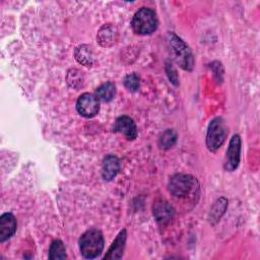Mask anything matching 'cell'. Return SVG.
Wrapping results in <instances>:
<instances>
[{
	"instance_id": "cell-19",
	"label": "cell",
	"mask_w": 260,
	"mask_h": 260,
	"mask_svg": "<svg viewBox=\"0 0 260 260\" xmlns=\"http://www.w3.org/2000/svg\"><path fill=\"white\" fill-rule=\"evenodd\" d=\"M226 203H228V202H226V200H225L224 198H219V199L215 202V204L213 205L212 209L210 210V215H211L212 219L218 220V218L221 216V215L219 214L218 210L223 213L224 210H225V208H226Z\"/></svg>"
},
{
	"instance_id": "cell-14",
	"label": "cell",
	"mask_w": 260,
	"mask_h": 260,
	"mask_svg": "<svg viewBox=\"0 0 260 260\" xmlns=\"http://www.w3.org/2000/svg\"><path fill=\"white\" fill-rule=\"evenodd\" d=\"M116 94V86L112 82H106L100 85L95 90V95L100 101L110 102Z\"/></svg>"
},
{
	"instance_id": "cell-7",
	"label": "cell",
	"mask_w": 260,
	"mask_h": 260,
	"mask_svg": "<svg viewBox=\"0 0 260 260\" xmlns=\"http://www.w3.org/2000/svg\"><path fill=\"white\" fill-rule=\"evenodd\" d=\"M241 137L238 134L233 135L231 138L229 147L225 152V157L223 161V168L228 172L235 171L240 164L241 158Z\"/></svg>"
},
{
	"instance_id": "cell-12",
	"label": "cell",
	"mask_w": 260,
	"mask_h": 260,
	"mask_svg": "<svg viewBox=\"0 0 260 260\" xmlns=\"http://www.w3.org/2000/svg\"><path fill=\"white\" fill-rule=\"evenodd\" d=\"M153 215L159 223H167L173 218L174 209L166 200L160 199L153 205Z\"/></svg>"
},
{
	"instance_id": "cell-17",
	"label": "cell",
	"mask_w": 260,
	"mask_h": 260,
	"mask_svg": "<svg viewBox=\"0 0 260 260\" xmlns=\"http://www.w3.org/2000/svg\"><path fill=\"white\" fill-rule=\"evenodd\" d=\"M75 58L76 60L85 65V66H90L92 64V57H91V53L88 49V47L82 45L78 48H76L75 50Z\"/></svg>"
},
{
	"instance_id": "cell-10",
	"label": "cell",
	"mask_w": 260,
	"mask_h": 260,
	"mask_svg": "<svg viewBox=\"0 0 260 260\" xmlns=\"http://www.w3.org/2000/svg\"><path fill=\"white\" fill-rule=\"evenodd\" d=\"M17 222L12 213L6 212L0 216V242L8 240L16 231Z\"/></svg>"
},
{
	"instance_id": "cell-4",
	"label": "cell",
	"mask_w": 260,
	"mask_h": 260,
	"mask_svg": "<svg viewBox=\"0 0 260 260\" xmlns=\"http://www.w3.org/2000/svg\"><path fill=\"white\" fill-rule=\"evenodd\" d=\"M157 18L153 10L142 7L132 18V28L138 35H150L157 28Z\"/></svg>"
},
{
	"instance_id": "cell-13",
	"label": "cell",
	"mask_w": 260,
	"mask_h": 260,
	"mask_svg": "<svg viewBox=\"0 0 260 260\" xmlns=\"http://www.w3.org/2000/svg\"><path fill=\"white\" fill-rule=\"evenodd\" d=\"M117 39V31L112 25H104L98 34V42L103 47L112 46Z\"/></svg>"
},
{
	"instance_id": "cell-11",
	"label": "cell",
	"mask_w": 260,
	"mask_h": 260,
	"mask_svg": "<svg viewBox=\"0 0 260 260\" xmlns=\"http://www.w3.org/2000/svg\"><path fill=\"white\" fill-rule=\"evenodd\" d=\"M126 238H127V233L126 230H122L114 242L112 243L111 247L109 248L107 254L105 255L104 259H120L123 256L124 249H125V244H126Z\"/></svg>"
},
{
	"instance_id": "cell-18",
	"label": "cell",
	"mask_w": 260,
	"mask_h": 260,
	"mask_svg": "<svg viewBox=\"0 0 260 260\" xmlns=\"http://www.w3.org/2000/svg\"><path fill=\"white\" fill-rule=\"evenodd\" d=\"M139 76L136 73H131L124 78V85L129 91L135 92L139 89Z\"/></svg>"
},
{
	"instance_id": "cell-16",
	"label": "cell",
	"mask_w": 260,
	"mask_h": 260,
	"mask_svg": "<svg viewBox=\"0 0 260 260\" xmlns=\"http://www.w3.org/2000/svg\"><path fill=\"white\" fill-rule=\"evenodd\" d=\"M177 141V134L173 129H167L162 134L159 136L158 145L162 149H170L175 145Z\"/></svg>"
},
{
	"instance_id": "cell-3",
	"label": "cell",
	"mask_w": 260,
	"mask_h": 260,
	"mask_svg": "<svg viewBox=\"0 0 260 260\" xmlns=\"http://www.w3.org/2000/svg\"><path fill=\"white\" fill-rule=\"evenodd\" d=\"M168 188L173 196L187 198L198 191V183L191 175L177 174L171 178Z\"/></svg>"
},
{
	"instance_id": "cell-5",
	"label": "cell",
	"mask_w": 260,
	"mask_h": 260,
	"mask_svg": "<svg viewBox=\"0 0 260 260\" xmlns=\"http://www.w3.org/2000/svg\"><path fill=\"white\" fill-rule=\"evenodd\" d=\"M228 128L220 117H216L208 125L206 133V146L211 152H215L225 141Z\"/></svg>"
},
{
	"instance_id": "cell-9",
	"label": "cell",
	"mask_w": 260,
	"mask_h": 260,
	"mask_svg": "<svg viewBox=\"0 0 260 260\" xmlns=\"http://www.w3.org/2000/svg\"><path fill=\"white\" fill-rule=\"evenodd\" d=\"M120 170V160L114 154H108L104 157L102 164V177L105 181H112Z\"/></svg>"
},
{
	"instance_id": "cell-6",
	"label": "cell",
	"mask_w": 260,
	"mask_h": 260,
	"mask_svg": "<svg viewBox=\"0 0 260 260\" xmlns=\"http://www.w3.org/2000/svg\"><path fill=\"white\" fill-rule=\"evenodd\" d=\"M76 110L82 117L92 118L100 111V100L92 93H82L76 102Z\"/></svg>"
},
{
	"instance_id": "cell-15",
	"label": "cell",
	"mask_w": 260,
	"mask_h": 260,
	"mask_svg": "<svg viewBox=\"0 0 260 260\" xmlns=\"http://www.w3.org/2000/svg\"><path fill=\"white\" fill-rule=\"evenodd\" d=\"M67 258L66 249L61 240H55L52 242L49 249V259H65Z\"/></svg>"
},
{
	"instance_id": "cell-1",
	"label": "cell",
	"mask_w": 260,
	"mask_h": 260,
	"mask_svg": "<svg viewBox=\"0 0 260 260\" xmlns=\"http://www.w3.org/2000/svg\"><path fill=\"white\" fill-rule=\"evenodd\" d=\"M167 42L174 61L182 69L191 71L194 67V57L190 48L174 32L168 34Z\"/></svg>"
},
{
	"instance_id": "cell-20",
	"label": "cell",
	"mask_w": 260,
	"mask_h": 260,
	"mask_svg": "<svg viewBox=\"0 0 260 260\" xmlns=\"http://www.w3.org/2000/svg\"><path fill=\"white\" fill-rule=\"evenodd\" d=\"M166 71H167V74L169 76V79L171 80V82L175 85H178V74L175 70V68L172 66V64H169L167 62L166 64Z\"/></svg>"
},
{
	"instance_id": "cell-8",
	"label": "cell",
	"mask_w": 260,
	"mask_h": 260,
	"mask_svg": "<svg viewBox=\"0 0 260 260\" xmlns=\"http://www.w3.org/2000/svg\"><path fill=\"white\" fill-rule=\"evenodd\" d=\"M113 130L114 132L122 133L128 140H134L137 137V127L134 121L128 116L118 117Z\"/></svg>"
},
{
	"instance_id": "cell-2",
	"label": "cell",
	"mask_w": 260,
	"mask_h": 260,
	"mask_svg": "<svg viewBox=\"0 0 260 260\" xmlns=\"http://www.w3.org/2000/svg\"><path fill=\"white\" fill-rule=\"evenodd\" d=\"M104 237L101 231L96 229L87 230L79 239V250L86 259L99 257L104 249Z\"/></svg>"
}]
</instances>
